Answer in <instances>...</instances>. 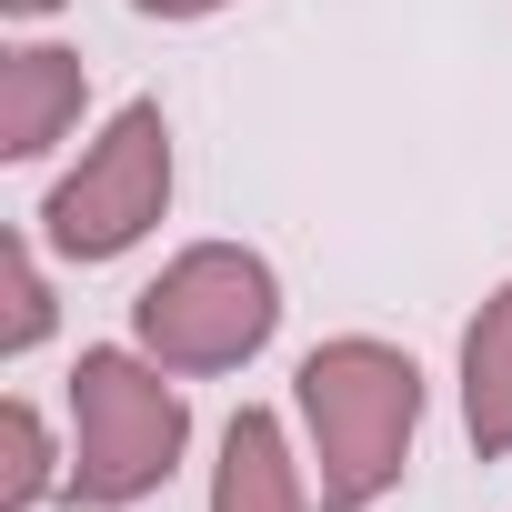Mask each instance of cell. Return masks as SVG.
<instances>
[{
	"label": "cell",
	"instance_id": "6da1fadb",
	"mask_svg": "<svg viewBox=\"0 0 512 512\" xmlns=\"http://www.w3.org/2000/svg\"><path fill=\"white\" fill-rule=\"evenodd\" d=\"M292 402H302V432H312L322 512H372V502L412 472V432H422V362H412L402 342H372V332L312 342V352H302V372H292Z\"/></svg>",
	"mask_w": 512,
	"mask_h": 512
},
{
	"label": "cell",
	"instance_id": "7a4b0ae2",
	"mask_svg": "<svg viewBox=\"0 0 512 512\" xmlns=\"http://www.w3.org/2000/svg\"><path fill=\"white\" fill-rule=\"evenodd\" d=\"M181 452H191V402H181V382L131 342H91L81 362H71V492L81 502H101V512H121V502H141V492H161L171 472H181Z\"/></svg>",
	"mask_w": 512,
	"mask_h": 512
},
{
	"label": "cell",
	"instance_id": "3957f363",
	"mask_svg": "<svg viewBox=\"0 0 512 512\" xmlns=\"http://www.w3.org/2000/svg\"><path fill=\"white\" fill-rule=\"evenodd\" d=\"M282 322V282L241 241H191L131 292V342L161 372H241Z\"/></svg>",
	"mask_w": 512,
	"mask_h": 512
},
{
	"label": "cell",
	"instance_id": "277c9868",
	"mask_svg": "<svg viewBox=\"0 0 512 512\" xmlns=\"http://www.w3.org/2000/svg\"><path fill=\"white\" fill-rule=\"evenodd\" d=\"M161 211H171V121H161V101H121L101 121V141L81 151V171L51 181L41 241L61 262H121Z\"/></svg>",
	"mask_w": 512,
	"mask_h": 512
},
{
	"label": "cell",
	"instance_id": "5b68a950",
	"mask_svg": "<svg viewBox=\"0 0 512 512\" xmlns=\"http://www.w3.org/2000/svg\"><path fill=\"white\" fill-rule=\"evenodd\" d=\"M91 101V71L81 51L61 41H21V51H0V161H41Z\"/></svg>",
	"mask_w": 512,
	"mask_h": 512
},
{
	"label": "cell",
	"instance_id": "8992f818",
	"mask_svg": "<svg viewBox=\"0 0 512 512\" xmlns=\"http://www.w3.org/2000/svg\"><path fill=\"white\" fill-rule=\"evenodd\" d=\"M211 512H312V482L292 462L282 412H231L221 462H211Z\"/></svg>",
	"mask_w": 512,
	"mask_h": 512
},
{
	"label": "cell",
	"instance_id": "52a82bcc",
	"mask_svg": "<svg viewBox=\"0 0 512 512\" xmlns=\"http://www.w3.org/2000/svg\"><path fill=\"white\" fill-rule=\"evenodd\" d=\"M462 432L482 462L512 452V282L482 292V312L462 322Z\"/></svg>",
	"mask_w": 512,
	"mask_h": 512
},
{
	"label": "cell",
	"instance_id": "ba28073f",
	"mask_svg": "<svg viewBox=\"0 0 512 512\" xmlns=\"http://www.w3.org/2000/svg\"><path fill=\"white\" fill-rule=\"evenodd\" d=\"M71 482V452L51 442V422H41V402H0V512H41L51 492Z\"/></svg>",
	"mask_w": 512,
	"mask_h": 512
},
{
	"label": "cell",
	"instance_id": "9c48e42d",
	"mask_svg": "<svg viewBox=\"0 0 512 512\" xmlns=\"http://www.w3.org/2000/svg\"><path fill=\"white\" fill-rule=\"evenodd\" d=\"M0 292H11V312H0V352H41L51 342V282H41V251H31V231H11L0 241Z\"/></svg>",
	"mask_w": 512,
	"mask_h": 512
},
{
	"label": "cell",
	"instance_id": "30bf717a",
	"mask_svg": "<svg viewBox=\"0 0 512 512\" xmlns=\"http://www.w3.org/2000/svg\"><path fill=\"white\" fill-rule=\"evenodd\" d=\"M131 11H151V21H211V11H231V0H131Z\"/></svg>",
	"mask_w": 512,
	"mask_h": 512
},
{
	"label": "cell",
	"instance_id": "8fae6325",
	"mask_svg": "<svg viewBox=\"0 0 512 512\" xmlns=\"http://www.w3.org/2000/svg\"><path fill=\"white\" fill-rule=\"evenodd\" d=\"M0 11H11V21H51V11H61V0H0Z\"/></svg>",
	"mask_w": 512,
	"mask_h": 512
}]
</instances>
